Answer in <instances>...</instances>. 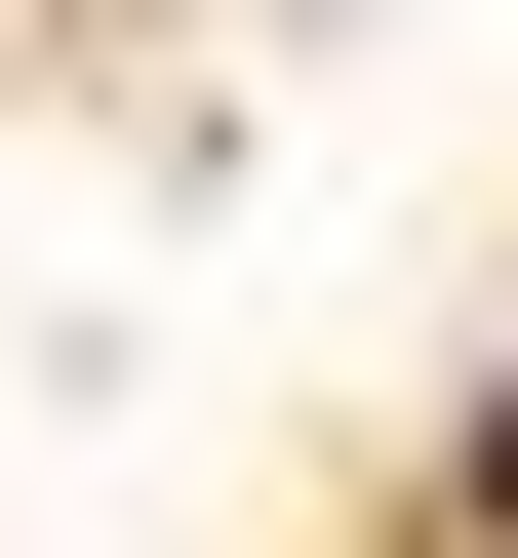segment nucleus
Wrapping results in <instances>:
<instances>
[{
  "label": "nucleus",
  "mask_w": 518,
  "mask_h": 558,
  "mask_svg": "<svg viewBox=\"0 0 518 558\" xmlns=\"http://www.w3.org/2000/svg\"><path fill=\"white\" fill-rule=\"evenodd\" d=\"M479 478H518V399H479Z\"/></svg>",
  "instance_id": "f257e3e1"
}]
</instances>
